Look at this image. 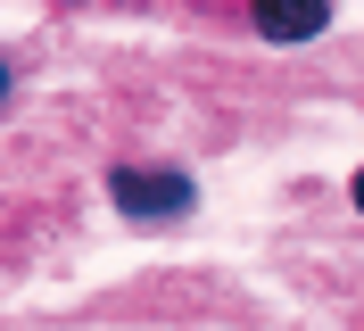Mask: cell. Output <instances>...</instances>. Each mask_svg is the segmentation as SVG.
<instances>
[{
	"label": "cell",
	"instance_id": "cell-4",
	"mask_svg": "<svg viewBox=\"0 0 364 331\" xmlns=\"http://www.w3.org/2000/svg\"><path fill=\"white\" fill-rule=\"evenodd\" d=\"M356 207H364V174H356Z\"/></svg>",
	"mask_w": 364,
	"mask_h": 331
},
{
	"label": "cell",
	"instance_id": "cell-3",
	"mask_svg": "<svg viewBox=\"0 0 364 331\" xmlns=\"http://www.w3.org/2000/svg\"><path fill=\"white\" fill-rule=\"evenodd\" d=\"M0 100H9V58H0Z\"/></svg>",
	"mask_w": 364,
	"mask_h": 331
},
{
	"label": "cell",
	"instance_id": "cell-2",
	"mask_svg": "<svg viewBox=\"0 0 364 331\" xmlns=\"http://www.w3.org/2000/svg\"><path fill=\"white\" fill-rule=\"evenodd\" d=\"M331 25V0H257V33L265 42H315Z\"/></svg>",
	"mask_w": 364,
	"mask_h": 331
},
{
	"label": "cell",
	"instance_id": "cell-1",
	"mask_svg": "<svg viewBox=\"0 0 364 331\" xmlns=\"http://www.w3.org/2000/svg\"><path fill=\"white\" fill-rule=\"evenodd\" d=\"M108 199L124 207V216H141V224H149V216H158V224H174V216H191V207H199L191 174H166V166H158V174H141V166H116V174H108Z\"/></svg>",
	"mask_w": 364,
	"mask_h": 331
}]
</instances>
